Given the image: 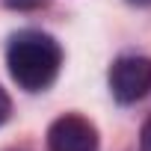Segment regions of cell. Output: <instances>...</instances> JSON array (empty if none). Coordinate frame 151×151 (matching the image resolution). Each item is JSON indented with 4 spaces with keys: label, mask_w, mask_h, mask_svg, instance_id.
Masks as SVG:
<instances>
[{
    "label": "cell",
    "mask_w": 151,
    "mask_h": 151,
    "mask_svg": "<svg viewBox=\"0 0 151 151\" xmlns=\"http://www.w3.org/2000/svg\"><path fill=\"white\" fill-rule=\"evenodd\" d=\"M6 65H9L12 80L21 89L42 92V89H47L56 80L59 65H62V50L47 33L24 30V33H18L9 42Z\"/></svg>",
    "instance_id": "6da1fadb"
},
{
    "label": "cell",
    "mask_w": 151,
    "mask_h": 151,
    "mask_svg": "<svg viewBox=\"0 0 151 151\" xmlns=\"http://www.w3.org/2000/svg\"><path fill=\"white\" fill-rule=\"evenodd\" d=\"M110 89L119 104H136L151 89V59L122 56L110 68Z\"/></svg>",
    "instance_id": "7a4b0ae2"
},
{
    "label": "cell",
    "mask_w": 151,
    "mask_h": 151,
    "mask_svg": "<svg viewBox=\"0 0 151 151\" xmlns=\"http://www.w3.org/2000/svg\"><path fill=\"white\" fill-rule=\"evenodd\" d=\"M47 151H98V130L83 116H59L47 127Z\"/></svg>",
    "instance_id": "3957f363"
},
{
    "label": "cell",
    "mask_w": 151,
    "mask_h": 151,
    "mask_svg": "<svg viewBox=\"0 0 151 151\" xmlns=\"http://www.w3.org/2000/svg\"><path fill=\"white\" fill-rule=\"evenodd\" d=\"M9 113H12V101H9V95H6V89L0 86V127L6 124V119H9Z\"/></svg>",
    "instance_id": "277c9868"
},
{
    "label": "cell",
    "mask_w": 151,
    "mask_h": 151,
    "mask_svg": "<svg viewBox=\"0 0 151 151\" xmlns=\"http://www.w3.org/2000/svg\"><path fill=\"white\" fill-rule=\"evenodd\" d=\"M42 3H45V0H6L9 9H21V12H24V9H36V6H42Z\"/></svg>",
    "instance_id": "5b68a950"
},
{
    "label": "cell",
    "mask_w": 151,
    "mask_h": 151,
    "mask_svg": "<svg viewBox=\"0 0 151 151\" xmlns=\"http://www.w3.org/2000/svg\"><path fill=\"white\" fill-rule=\"evenodd\" d=\"M139 151H151V122L142 124V133H139Z\"/></svg>",
    "instance_id": "8992f818"
},
{
    "label": "cell",
    "mask_w": 151,
    "mask_h": 151,
    "mask_svg": "<svg viewBox=\"0 0 151 151\" xmlns=\"http://www.w3.org/2000/svg\"><path fill=\"white\" fill-rule=\"evenodd\" d=\"M136 3H151V0H136Z\"/></svg>",
    "instance_id": "52a82bcc"
}]
</instances>
